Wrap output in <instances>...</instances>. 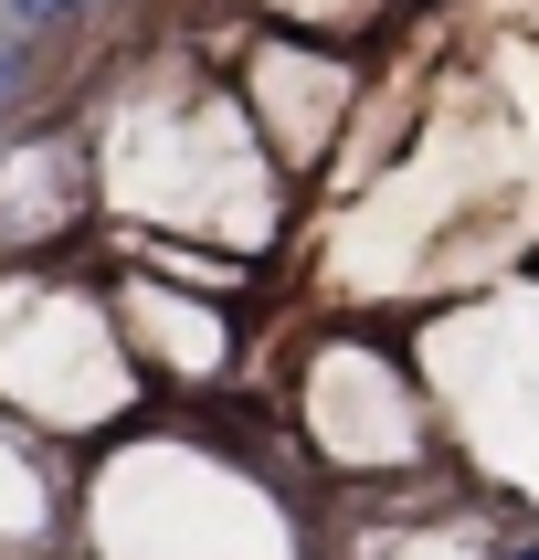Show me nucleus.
Here are the masks:
<instances>
[{"mask_svg": "<svg viewBox=\"0 0 539 560\" xmlns=\"http://www.w3.org/2000/svg\"><path fill=\"white\" fill-rule=\"evenodd\" d=\"M63 560H317V498L233 402H149L74 455Z\"/></svg>", "mask_w": 539, "mask_h": 560, "instance_id": "1", "label": "nucleus"}, {"mask_svg": "<svg viewBox=\"0 0 539 560\" xmlns=\"http://www.w3.org/2000/svg\"><path fill=\"white\" fill-rule=\"evenodd\" d=\"M85 170L95 212L127 244H201L233 265H276L296 190L265 149H254L244 106L212 63H159L138 85H106V106H85Z\"/></svg>", "mask_w": 539, "mask_h": 560, "instance_id": "2", "label": "nucleus"}, {"mask_svg": "<svg viewBox=\"0 0 539 560\" xmlns=\"http://www.w3.org/2000/svg\"><path fill=\"white\" fill-rule=\"evenodd\" d=\"M265 434H276L285 476L307 487L317 508L339 498H402V487H434L455 476L434 423V392L412 371V339L391 328H360V317H328L307 339L276 349V381H265Z\"/></svg>", "mask_w": 539, "mask_h": 560, "instance_id": "3", "label": "nucleus"}, {"mask_svg": "<svg viewBox=\"0 0 539 560\" xmlns=\"http://www.w3.org/2000/svg\"><path fill=\"white\" fill-rule=\"evenodd\" d=\"M412 371L434 392L455 476L518 529H539V276L444 296L412 328Z\"/></svg>", "mask_w": 539, "mask_h": 560, "instance_id": "4", "label": "nucleus"}, {"mask_svg": "<svg viewBox=\"0 0 539 560\" xmlns=\"http://www.w3.org/2000/svg\"><path fill=\"white\" fill-rule=\"evenodd\" d=\"M138 412H149V381L117 339L106 265H74V254L0 265V423L43 434L54 455H85Z\"/></svg>", "mask_w": 539, "mask_h": 560, "instance_id": "5", "label": "nucleus"}, {"mask_svg": "<svg viewBox=\"0 0 539 560\" xmlns=\"http://www.w3.org/2000/svg\"><path fill=\"white\" fill-rule=\"evenodd\" d=\"M106 307L117 339L149 381V402H233V381L254 371V285H201L159 276V265H106Z\"/></svg>", "mask_w": 539, "mask_h": 560, "instance_id": "6", "label": "nucleus"}, {"mask_svg": "<svg viewBox=\"0 0 539 560\" xmlns=\"http://www.w3.org/2000/svg\"><path fill=\"white\" fill-rule=\"evenodd\" d=\"M95 222V170L85 127L63 106H32L22 127H0V265H43L74 254V233Z\"/></svg>", "mask_w": 539, "mask_h": 560, "instance_id": "7", "label": "nucleus"}, {"mask_svg": "<svg viewBox=\"0 0 539 560\" xmlns=\"http://www.w3.org/2000/svg\"><path fill=\"white\" fill-rule=\"evenodd\" d=\"M63 508H74V455H54L22 423H0V560H54Z\"/></svg>", "mask_w": 539, "mask_h": 560, "instance_id": "8", "label": "nucleus"}, {"mask_svg": "<svg viewBox=\"0 0 539 560\" xmlns=\"http://www.w3.org/2000/svg\"><path fill=\"white\" fill-rule=\"evenodd\" d=\"M233 11L254 32H296V43H339V54H371L402 22V0H233Z\"/></svg>", "mask_w": 539, "mask_h": 560, "instance_id": "9", "label": "nucleus"}, {"mask_svg": "<svg viewBox=\"0 0 539 560\" xmlns=\"http://www.w3.org/2000/svg\"><path fill=\"white\" fill-rule=\"evenodd\" d=\"M106 0H0V32L11 43H63V32H85Z\"/></svg>", "mask_w": 539, "mask_h": 560, "instance_id": "10", "label": "nucleus"}, {"mask_svg": "<svg viewBox=\"0 0 539 560\" xmlns=\"http://www.w3.org/2000/svg\"><path fill=\"white\" fill-rule=\"evenodd\" d=\"M43 106V43H11L0 32V127H22Z\"/></svg>", "mask_w": 539, "mask_h": 560, "instance_id": "11", "label": "nucleus"}, {"mask_svg": "<svg viewBox=\"0 0 539 560\" xmlns=\"http://www.w3.org/2000/svg\"><path fill=\"white\" fill-rule=\"evenodd\" d=\"M54 560H63V550H54Z\"/></svg>", "mask_w": 539, "mask_h": 560, "instance_id": "12", "label": "nucleus"}]
</instances>
